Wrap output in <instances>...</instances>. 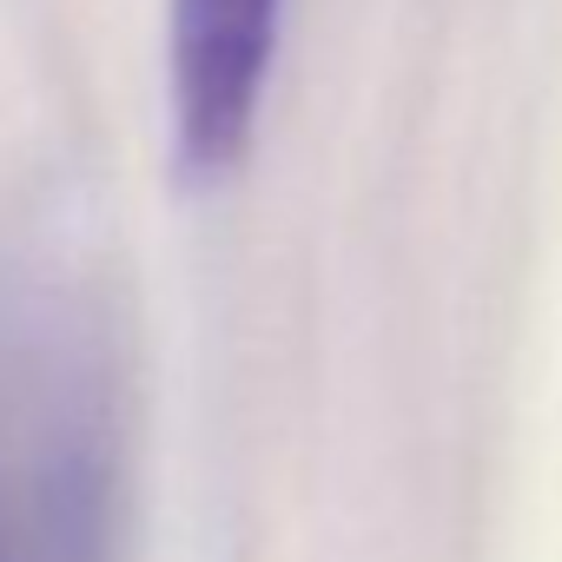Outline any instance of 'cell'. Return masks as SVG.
Masks as SVG:
<instances>
[{"mask_svg": "<svg viewBox=\"0 0 562 562\" xmlns=\"http://www.w3.org/2000/svg\"><path fill=\"white\" fill-rule=\"evenodd\" d=\"M278 41V0H172V126L192 166H225L258 113Z\"/></svg>", "mask_w": 562, "mask_h": 562, "instance_id": "2", "label": "cell"}, {"mask_svg": "<svg viewBox=\"0 0 562 562\" xmlns=\"http://www.w3.org/2000/svg\"><path fill=\"white\" fill-rule=\"evenodd\" d=\"M126 384L67 285L0 292V562H126Z\"/></svg>", "mask_w": 562, "mask_h": 562, "instance_id": "1", "label": "cell"}]
</instances>
